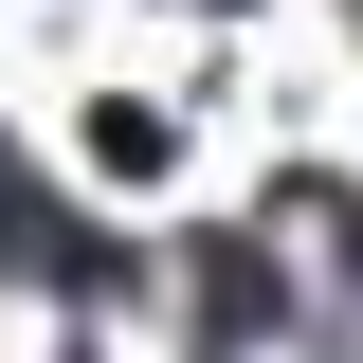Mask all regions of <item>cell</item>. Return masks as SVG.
<instances>
[{
	"label": "cell",
	"instance_id": "obj_2",
	"mask_svg": "<svg viewBox=\"0 0 363 363\" xmlns=\"http://www.w3.org/2000/svg\"><path fill=\"white\" fill-rule=\"evenodd\" d=\"M0 272H37V291H109L91 218H55V200H37V164H0Z\"/></svg>",
	"mask_w": 363,
	"mask_h": 363
},
{
	"label": "cell",
	"instance_id": "obj_1",
	"mask_svg": "<svg viewBox=\"0 0 363 363\" xmlns=\"http://www.w3.org/2000/svg\"><path fill=\"white\" fill-rule=\"evenodd\" d=\"M291 309V272H272V236H200V363H236L255 327Z\"/></svg>",
	"mask_w": 363,
	"mask_h": 363
}]
</instances>
